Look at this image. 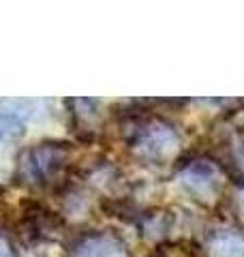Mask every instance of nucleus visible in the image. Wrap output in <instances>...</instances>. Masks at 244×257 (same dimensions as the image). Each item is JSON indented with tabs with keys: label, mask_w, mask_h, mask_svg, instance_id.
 I'll use <instances>...</instances> for the list:
<instances>
[{
	"label": "nucleus",
	"mask_w": 244,
	"mask_h": 257,
	"mask_svg": "<svg viewBox=\"0 0 244 257\" xmlns=\"http://www.w3.org/2000/svg\"><path fill=\"white\" fill-rule=\"evenodd\" d=\"M180 180L195 197L199 199H212L221 187V174L210 163H193L182 172Z\"/></svg>",
	"instance_id": "obj_1"
},
{
	"label": "nucleus",
	"mask_w": 244,
	"mask_h": 257,
	"mask_svg": "<svg viewBox=\"0 0 244 257\" xmlns=\"http://www.w3.org/2000/svg\"><path fill=\"white\" fill-rule=\"evenodd\" d=\"M176 148H178V140H176L172 128H167V126L150 128V131L144 135V140H142V150L148 157H154V159L172 157L176 152Z\"/></svg>",
	"instance_id": "obj_2"
},
{
	"label": "nucleus",
	"mask_w": 244,
	"mask_h": 257,
	"mask_svg": "<svg viewBox=\"0 0 244 257\" xmlns=\"http://www.w3.org/2000/svg\"><path fill=\"white\" fill-rule=\"evenodd\" d=\"M212 257H244V240L235 234H221L210 244Z\"/></svg>",
	"instance_id": "obj_3"
},
{
	"label": "nucleus",
	"mask_w": 244,
	"mask_h": 257,
	"mask_svg": "<svg viewBox=\"0 0 244 257\" xmlns=\"http://www.w3.org/2000/svg\"><path fill=\"white\" fill-rule=\"evenodd\" d=\"M24 131H26V126H24V120L18 114H13V111H0V144L20 140Z\"/></svg>",
	"instance_id": "obj_4"
},
{
	"label": "nucleus",
	"mask_w": 244,
	"mask_h": 257,
	"mask_svg": "<svg viewBox=\"0 0 244 257\" xmlns=\"http://www.w3.org/2000/svg\"><path fill=\"white\" fill-rule=\"evenodd\" d=\"M79 257H125L116 242H111L107 238H99L88 242L79 251Z\"/></svg>",
	"instance_id": "obj_5"
},
{
	"label": "nucleus",
	"mask_w": 244,
	"mask_h": 257,
	"mask_svg": "<svg viewBox=\"0 0 244 257\" xmlns=\"http://www.w3.org/2000/svg\"><path fill=\"white\" fill-rule=\"evenodd\" d=\"M0 257H11V253H9V246H7L3 240H0Z\"/></svg>",
	"instance_id": "obj_6"
},
{
	"label": "nucleus",
	"mask_w": 244,
	"mask_h": 257,
	"mask_svg": "<svg viewBox=\"0 0 244 257\" xmlns=\"http://www.w3.org/2000/svg\"><path fill=\"white\" fill-rule=\"evenodd\" d=\"M238 208H240V214L244 216V191L240 193V197H238Z\"/></svg>",
	"instance_id": "obj_7"
}]
</instances>
